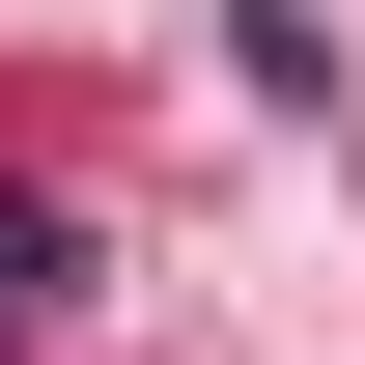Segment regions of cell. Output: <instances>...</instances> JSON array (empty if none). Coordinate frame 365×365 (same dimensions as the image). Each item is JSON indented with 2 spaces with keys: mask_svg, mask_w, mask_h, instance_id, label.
Instances as JSON below:
<instances>
[{
  "mask_svg": "<svg viewBox=\"0 0 365 365\" xmlns=\"http://www.w3.org/2000/svg\"><path fill=\"white\" fill-rule=\"evenodd\" d=\"M56 309H85V225H56V197H0V365H29Z\"/></svg>",
  "mask_w": 365,
  "mask_h": 365,
  "instance_id": "cell-1",
  "label": "cell"
}]
</instances>
